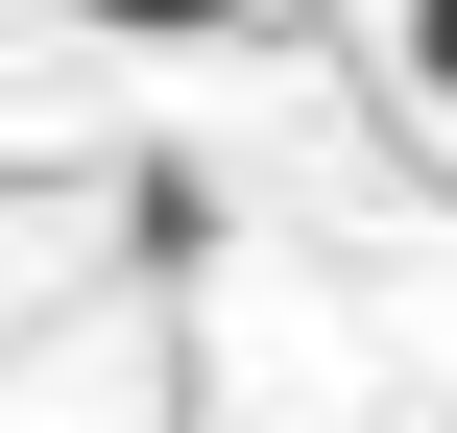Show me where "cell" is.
I'll return each mask as SVG.
<instances>
[{
  "label": "cell",
  "instance_id": "7a4b0ae2",
  "mask_svg": "<svg viewBox=\"0 0 457 433\" xmlns=\"http://www.w3.org/2000/svg\"><path fill=\"white\" fill-rule=\"evenodd\" d=\"M410 96H434V121H457V0H410Z\"/></svg>",
  "mask_w": 457,
  "mask_h": 433
},
{
  "label": "cell",
  "instance_id": "6da1fadb",
  "mask_svg": "<svg viewBox=\"0 0 457 433\" xmlns=\"http://www.w3.org/2000/svg\"><path fill=\"white\" fill-rule=\"evenodd\" d=\"M72 24H120V48H193V24H241V0H72Z\"/></svg>",
  "mask_w": 457,
  "mask_h": 433
}]
</instances>
